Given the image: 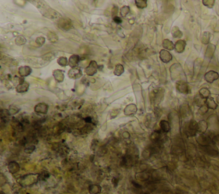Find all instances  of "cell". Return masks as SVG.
I'll use <instances>...</instances> for the list:
<instances>
[{"mask_svg":"<svg viewBox=\"0 0 219 194\" xmlns=\"http://www.w3.org/2000/svg\"><path fill=\"white\" fill-rule=\"evenodd\" d=\"M58 26L64 31H69L73 27L71 21L68 18H60L58 22Z\"/></svg>","mask_w":219,"mask_h":194,"instance_id":"1","label":"cell"},{"mask_svg":"<svg viewBox=\"0 0 219 194\" xmlns=\"http://www.w3.org/2000/svg\"><path fill=\"white\" fill-rule=\"evenodd\" d=\"M181 73H182V69L178 63L173 64L170 68V75L173 80H177L181 75Z\"/></svg>","mask_w":219,"mask_h":194,"instance_id":"2","label":"cell"},{"mask_svg":"<svg viewBox=\"0 0 219 194\" xmlns=\"http://www.w3.org/2000/svg\"><path fill=\"white\" fill-rule=\"evenodd\" d=\"M197 132H198V122H196L194 120H191L187 128V134L188 136H194Z\"/></svg>","mask_w":219,"mask_h":194,"instance_id":"3","label":"cell"},{"mask_svg":"<svg viewBox=\"0 0 219 194\" xmlns=\"http://www.w3.org/2000/svg\"><path fill=\"white\" fill-rule=\"evenodd\" d=\"M219 79V74L216 71L211 70V71H208L205 74V80L208 82V83H213V82L218 80Z\"/></svg>","mask_w":219,"mask_h":194,"instance_id":"4","label":"cell"},{"mask_svg":"<svg viewBox=\"0 0 219 194\" xmlns=\"http://www.w3.org/2000/svg\"><path fill=\"white\" fill-rule=\"evenodd\" d=\"M176 90L180 93L188 94L189 93V86H188V84L186 81H179L176 83Z\"/></svg>","mask_w":219,"mask_h":194,"instance_id":"5","label":"cell"},{"mask_svg":"<svg viewBox=\"0 0 219 194\" xmlns=\"http://www.w3.org/2000/svg\"><path fill=\"white\" fill-rule=\"evenodd\" d=\"M97 69H98V64L95 61H91L89 65L86 67L85 72L88 76H93L97 73Z\"/></svg>","mask_w":219,"mask_h":194,"instance_id":"6","label":"cell"},{"mask_svg":"<svg viewBox=\"0 0 219 194\" xmlns=\"http://www.w3.org/2000/svg\"><path fill=\"white\" fill-rule=\"evenodd\" d=\"M159 57H160L161 61H162L163 62H164V63L169 62L173 58L171 53H170L169 51H167V50H162V51H160Z\"/></svg>","mask_w":219,"mask_h":194,"instance_id":"7","label":"cell"},{"mask_svg":"<svg viewBox=\"0 0 219 194\" xmlns=\"http://www.w3.org/2000/svg\"><path fill=\"white\" fill-rule=\"evenodd\" d=\"M29 89V84L27 81H25L24 80H22L18 85H16V92L19 93H27Z\"/></svg>","mask_w":219,"mask_h":194,"instance_id":"8","label":"cell"},{"mask_svg":"<svg viewBox=\"0 0 219 194\" xmlns=\"http://www.w3.org/2000/svg\"><path fill=\"white\" fill-rule=\"evenodd\" d=\"M68 75H69V77L70 78V79H78V78L82 77V72L81 69L78 68V67L72 68V69L69 71Z\"/></svg>","mask_w":219,"mask_h":194,"instance_id":"9","label":"cell"},{"mask_svg":"<svg viewBox=\"0 0 219 194\" xmlns=\"http://www.w3.org/2000/svg\"><path fill=\"white\" fill-rule=\"evenodd\" d=\"M34 111L38 114L41 115H46L48 111V105L45 103H39L38 105H35L34 107Z\"/></svg>","mask_w":219,"mask_h":194,"instance_id":"10","label":"cell"},{"mask_svg":"<svg viewBox=\"0 0 219 194\" xmlns=\"http://www.w3.org/2000/svg\"><path fill=\"white\" fill-rule=\"evenodd\" d=\"M216 51V46H214L213 44H210L206 48V51H205V58L206 60H211Z\"/></svg>","mask_w":219,"mask_h":194,"instance_id":"11","label":"cell"},{"mask_svg":"<svg viewBox=\"0 0 219 194\" xmlns=\"http://www.w3.org/2000/svg\"><path fill=\"white\" fill-rule=\"evenodd\" d=\"M153 99L156 104H159L164 96V90L163 88H158L156 92H153Z\"/></svg>","mask_w":219,"mask_h":194,"instance_id":"12","label":"cell"},{"mask_svg":"<svg viewBox=\"0 0 219 194\" xmlns=\"http://www.w3.org/2000/svg\"><path fill=\"white\" fill-rule=\"evenodd\" d=\"M124 114L126 116H132L134 115L137 112V106L134 104H130V105H127L126 108L124 109Z\"/></svg>","mask_w":219,"mask_h":194,"instance_id":"13","label":"cell"},{"mask_svg":"<svg viewBox=\"0 0 219 194\" xmlns=\"http://www.w3.org/2000/svg\"><path fill=\"white\" fill-rule=\"evenodd\" d=\"M18 73H19L20 76L22 77H27L29 74L32 73V69L29 66H22L20 67L18 69Z\"/></svg>","mask_w":219,"mask_h":194,"instance_id":"14","label":"cell"},{"mask_svg":"<svg viewBox=\"0 0 219 194\" xmlns=\"http://www.w3.org/2000/svg\"><path fill=\"white\" fill-rule=\"evenodd\" d=\"M185 47H186V42L182 40V39H179L178 41H176V43L175 44V50L176 51V52L178 53H181L183 52L185 50Z\"/></svg>","mask_w":219,"mask_h":194,"instance_id":"15","label":"cell"},{"mask_svg":"<svg viewBox=\"0 0 219 194\" xmlns=\"http://www.w3.org/2000/svg\"><path fill=\"white\" fill-rule=\"evenodd\" d=\"M80 62V57L78 55H72L69 58V65L72 68H76Z\"/></svg>","mask_w":219,"mask_h":194,"instance_id":"16","label":"cell"},{"mask_svg":"<svg viewBox=\"0 0 219 194\" xmlns=\"http://www.w3.org/2000/svg\"><path fill=\"white\" fill-rule=\"evenodd\" d=\"M53 77L58 82H63L64 80V74L62 70L56 69L53 71Z\"/></svg>","mask_w":219,"mask_h":194,"instance_id":"17","label":"cell"},{"mask_svg":"<svg viewBox=\"0 0 219 194\" xmlns=\"http://www.w3.org/2000/svg\"><path fill=\"white\" fill-rule=\"evenodd\" d=\"M8 169L11 174H16L20 170V165L16 162H10L8 164Z\"/></svg>","mask_w":219,"mask_h":194,"instance_id":"18","label":"cell"},{"mask_svg":"<svg viewBox=\"0 0 219 194\" xmlns=\"http://www.w3.org/2000/svg\"><path fill=\"white\" fill-rule=\"evenodd\" d=\"M159 126H160L161 130H162L164 133H168L170 131V125H169V123L168 121H165V120L160 121Z\"/></svg>","mask_w":219,"mask_h":194,"instance_id":"19","label":"cell"},{"mask_svg":"<svg viewBox=\"0 0 219 194\" xmlns=\"http://www.w3.org/2000/svg\"><path fill=\"white\" fill-rule=\"evenodd\" d=\"M136 179L138 180H141V181H145V180H148L150 179V175L146 172L142 171V172H140V173L137 174Z\"/></svg>","mask_w":219,"mask_h":194,"instance_id":"20","label":"cell"},{"mask_svg":"<svg viewBox=\"0 0 219 194\" xmlns=\"http://www.w3.org/2000/svg\"><path fill=\"white\" fill-rule=\"evenodd\" d=\"M88 192L90 194H98L101 192V187L97 184H94L88 187Z\"/></svg>","mask_w":219,"mask_h":194,"instance_id":"21","label":"cell"},{"mask_svg":"<svg viewBox=\"0 0 219 194\" xmlns=\"http://www.w3.org/2000/svg\"><path fill=\"white\" fill-rule=\"evenodd\" d=\"M163 46L164 47V50H167V51H172L175 49V45L173 44L172 41L169 39H164L163 41Z\"/></svg>","mask_w":219,"mask_h":194,"instance_id":"22","label":"cell"},{"mask_svg":"<svg viewBox=\"0 0 219 194\" xmlns=\"http://www.w3.org/2000/svg\"><path fill=\"white\" fill-rule=\"evenodd\" d=\"M208 123L207 121L205 120L200 121V122H198V131L200 133H205L207 130Z\"/></svg>","mask_w":219,"mask_h":194,"instance_id":"23","label":"cell"},{"mask_svg":"<svg viewBox=\"0 0 219 194\" xmlns=\"http://www.w3.org/2000/svg\"><path fill=\"white\" fill-rule=\"evenodd\" d=\"M205 104H206V105H207V107L209 109H216L217 108V103H216V101L214 100L213 97H210L209 98H207L206 101H205Z\"/></svg>","mask_w":219,"mask_h":194,"instance_id":"24","label":"cell"},{"mask_svg":"<svg viewBox=\"0 0 219 194\" xmlns=\"http://www.w3.org/2000/svg\"><path fill=\"white\" fill-rule=\"evenodd\" d=\"M199 94L200 95V97L202 98H205L207 99L210 97V95H211V91L208 89V88H205V87H203L200 90L199 92Z\"/></svg>","mask_w":219,"mask_h":194,"instance_id":"25","label":"cell"},{"mask_svg":"<svg viewBox=\"0 0 219 194\" xmlns=\"http://www.w3.org/2000/svg\"><path fill=\"white\" fill-rule=\"evenodd\" d=\"M124 72V67L123 65L121 64H117L115 66V69H114V74L117 75V76H120L121 74H123Z\"/></svg>","mask_w":219,"mask_h":194,"instance_id":"26","label":"cell"},{"mask_svg":"<svg viewBox=\"0 0 219 194\" xmlns=\"http://www.w3.org/2000/svg\"><path fill=\"white\" fill-rule=\"evenodd\" d=\"M198 140V142H199L202 146H207V145H209V140H208L205 136L203 135V134H201V135L198 138V140Z\"/></svg>","mask_w":219,"mask_h":194,"instance_id":"27","label":"cell"},{"mask_svg":"<svg viewBox=\"0 0 219 194\" xmlns=\"http://www.w3.org/2000/svg\"><path fill=\"white\" fill-rule=\"evenodd\" d=\"M210 39H211V34H210L209 32H205L203 34H202L201 41H202L204 45H209Z\"/></svg>","mask_w":219,"mask_h":194,"instance_id":"28","label":"cell"},{"mask_svg":"<svg viewBox=\"0 0 219 194\" xmlns=\"http://www.w3.org/2000/svg\"><path fill=\"white\" fill-rule=\"evenodd\" d=\"M47 38L49 39V41L51 43H57L58 42V35L56 34L55 33H53V32H49V33L47 34Z\"/></svg>","mask_w":219,"mask_h":194,"instance_id":"29","label":"cell"},{"mask_svg":"<svg viewBox=\"0 0 219 194\" xmlns=\"http://www.w3.org/2000/svg\"><path fill=\"white\" fill-rule=\"evenodd\" d=\"M181 117H187L190 114V109L188 105L185 104L181 107Z\"/></svg>","mask_w":219,"mask_h":194,"instance_id":"30","label":"cell"},{"mask_svg":"<svg viewBox=\"0 0 219 194\" xmlns=\"http://www.w3.org/2000/svg\"><path fill=\"white\" fill-rule=\"evenodd\" d=\"M150 138H151V140H153V142H157V141H159L161 139L160 132H159V131H154V132L151 134Z\"/></svg>","mask_w":219,"mask_h":194,"instance_id":"31","label":"cell"},{"mask_svg":"<svg viewBox=\"0 0 219 194\" xmlns=\"http://www.w3.org/2000/svg\"><path fill=\"white\" fill-rule=\"evenodd\" d=\"M172 35L174 38H177V39H180L182 36V33L181 32V30L177 27H174L172 28Z\"/></svg>","mask_w":219,"mask_h":194,"instance_id":"32","label":"cell"},{"mask_svg":"<svg viewBox=\"0 0 219 194\" xmlns=\"http://www.w3.org/2000/svg\"><path fill=\"white\" fill-rule=\"evenodd\" d=\"M58 63L60 66L66 67L69 64V60L65 57H61L58 59Z\"/></svg>","mask_w":219,"mask_h":194,"instance_id":"33","label":"cell"},{"mask_svg":"<svg viewBox=\"0 0 219 194\" xmlns=\"http://www.w3.org/2000/svg\"><path fill=\"white\" fill-rule=\"evenodd\" d=\"M135 4H136L138 8L144 9L147 6V1H145V0H137V1H135Z\"/></svg>","mask_w":219,"mask_h":194,"instance_id":"34","label":"cell"},{"mask_svg":"<svg viewBox=\"0 0 219 194\" xmlns=\"http://www.w3.org/2000/svg\"><path fill=\"white\" fill-rule=\"evenodd\" d=\"M15 43L17 46H23L24 44H26V39L23 36H18L15 39Z\"/></svg>","mask_w":219,"mask_h":194,"instance_id":"35","label":"cell"},{"mask_svg":"<svg viewBox=\"0 0 219 194\" xmlns=\"http://www.w3.org/2000/svg\"><path fill=\"white\" fill-rule=\"evenodd\" d=\"M129 12H130V8L129 6H123L120 10V14H121V17H126L129 15Z\"/></svg>","mask_w":219,"mask_h":194,"instance_id":"36","label":"cell"},{"mask_svg":"<svg viewBox=\"0 0 219 194\" xmlns=\"http://www.w3.org/2000/svg\"><path fill=\"white\" fill-rule=\"evenodd\" d=\"M152 152H153V149L152 148H146L145 151H143V153H142V156L145 159H147L149 158L151 155H152Z\"/></svg>","mask_w":219,"mask_h":194,"instance_id":"37","label":"cell"},{"mask_svg":"<svg viewBox=\"0 0 219 194\" xmlns=\"http://www.w3.org/2000/svg\"><path fill=\"white\" fill-rule=\"evenodd\" d=\"M34 150H35V145H33V144H28V145H27L26 148H25V152L30 154V153H32Z\"/></svg>","mask_w":219,"mask_h":194,"instance_id":"38","label":"cell"},{"mask_svg":"<svg viewBox=\"0 0 219 194\" xmlns=\"http://www.w3.org/2000/svg\"><path fill=\"white\" fill-rule=\"evenodd\" d=\"M203 4L205 6H206L208 8H212L215 4V1L214 0H203Z\"/></svg>","mask_w":219,"mask_h":194,"instance_id":"39","label":"cell"},{"mask_svg":"<svg viewBox=\"0 0 219 194\" xmlns=\"http://www.w3.org/2000/svg\"><path fill=\"white\" fill-rule=\"evenodd\" d=\"M20 111V109L16 106H10V108L9 109V112L10 115H16Z\"/></svg>","mask_w":219,"mask_h":194,"instance_id":"40","label":"cell"},{"mask_svg":"<svg viewBox=\"0 0 219 194\" xmlns=\"http://www.w3.org/2000/svg\"><path fill=\"white\" fill-rule=\"evenodd\" d=\"M208 109H209V108L207 107V105H202L201 107H200V109H199V112H200V115H205V114H206V113H207Z\"/></svg>","mask_w":219,"mask_h":194,"instance_id":"41","label":"cell"},{"mask_svg":"<svg viewBox=\"0 0 219 194\" xmlns=\"http://www.w3.org/2000/svg\"><path fill=\"white\" fill-rule=\"evenodd\" d=\"M202 97H200V95L199 94L198 96H196L195 97V98H194V100H195V103H196V105H199L200 107H201L202 105H203V102H202Z\"/></svg>","mask_w":219,"mask_h":194,"instance_id":"42","label":"cell"},{"mask_svg":"<svg viewBox=\"0 0 219 194\" xmlns=\"http://www.w3.org/2000/svg\"><path fill=\"white\" fill-rule=\"evenodd\" d=\"M35 42L38 46H43L45 42H46V39L44 37H38L35 39Z\"/></svg>","mask_w":219,"mask_h":194,"instance_id":"43","label":"cell"},{"mask_svg":"<svg viewBox=\"0 0 219 194\" xmlns=\"http://www.w3.org/2000/svg\"><path fill=\"white\" fill-rule=\"evenodd\" d=\"M54 57H55L54 53L50 52V53H47V54L44 55L43 57H42V58L45 59V60H49V61H50V60H52Z\"/></svg>","mask_w":219,"mask_h":194,"instance_id":"44","label":"cell"},{"mask_svg":"<svg viewBox=\"0 0 219 194\" xmlns=\"http://www.w3.org/2000/svg\"><path fill=\"white\" fill-rule=\"evenodd\" d=\"M48 177H49V174L47 172H43V173H41V175H39V180H46V179H48Z\"/></svg>","mask_w":219,"mask_h":194,"instance_id":"45","label":"cell"},{"mask_svg":"<svg viewBox=\"0 0 219 194\" xmlns=\"http://www.w3.org/2000/svg\"><path fill=\"white\" fill-rule=\"evenodd\" d=\"M117 10H118L117 6H113V9H112V16H113V17H116V16H117Z\"/></svg>","mask_w":219,"mask_h":194,"instance_id":"46","label":"cell"},{"mask_svg":"<svg viewBox=\"0 0 219 194\" xmlns=\"http://www.w3.org/2000/svg\"><path fill=\"white\" fill-rule=\"evenodd\" d=\"M92 120H93V118L91 117H86V118H84V121H86L87 124H90V123H92Z\"/></svg>","mask_w":219,"mask_h":194,"instance_id":"47","label":"cell"},{"mask_svg":"<svg viewBox=\"0 0 219 194\" xmlns=\"http://www.w3.org/2000/svg\"><path fill=\"white\" fill-rule=\"evenodd\" d=\"M114 22H117V23L120 24V23H121L122 20H121V18H120V17L116 16V17H114Z\"/></svg>","mask_w":219,"mask_h":194,"instance_id":"48","label":"cell"},{"mask_svg":"<svg viewBox=\"0 0 219 194\" xmlns=\"http://www.w3.org/2000/svg\"><path fill=\"white\" fill-rule=\"evenodd\" d=\"M122 137H123V139H129L130 138V134L128 132H123Z\"/></svg>","mask_w":219,"mask_h":194,"instance_id":"49","label":"cell"},{"mask_svg":"<svg viewBox=\"0 0 219 194\" xmlns=\"http://www.w3.org/2000/svg\"><path fill=\"white\" fill-rule=\"evenodd\" d=\"M15 3L16 4H26V1H15ZM22 6H24L23 4H21Z\"/></svg>","mask_w":219,"mask_h":194,"instance_id":"50","label":"cell"},{"mask_svg":"<svg viewBox=\"0 0 219 194\" xmlns=\"http://www.w3.org/2000/svg\"><path fill=\"white\" fill-rule=\"evenodd\" d=\"M112 182H113V184H114V186H117V179L113 178V180H112Z\"/></svg>","mask_w":219,"mask_h":194,"instance_id":"51","label":"cell"},{"mask_svg":"<svg viewBox=\"0 0 219 194\" xmlns=\"http://www.w3.org/2000/svg\"><path fill=\"white\" fill-rule=\"evenodd\" d=\"M217 103L219 104V95H217Z\"/></svg>","mask_w":219,"mask_h":194,"instance_id":"52","label":"cell"},{"mask_svg":"<svg viewBox=\"0 0 219 194\" xmlns=\"http://www.w3.org/2000/svg\"><path fill=\"white\" fill-rule=\"evenodd\" d=\"M141 194H150V193H148V192H145V193H141Z\"/></svg>","mask_w":219,"mask_h":194,"instance_id":"53","label":"cell"},{"mask_svg":"<svg viewBox=\"0 0 219 194\" xmlns=\"http://www.w3.org/2000/svg\"><path fill=\"white\" fill-rule=\"evenodd\" d=\"M0 193H1V194H4V192H1Z\"/></svg>","mask_w":219,"mask_h":194,"instance_id":"54","label":"cell"}]
</instances>
